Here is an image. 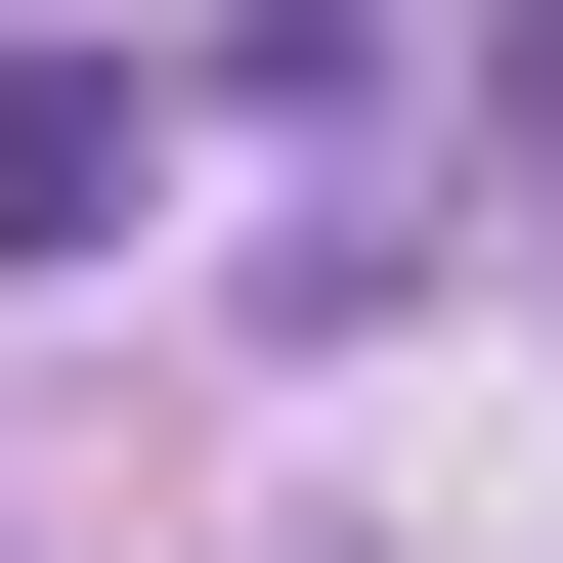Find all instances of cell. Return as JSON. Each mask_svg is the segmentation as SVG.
I'll return each mask as SVG.
<instances>
[{
	"mask_svg": "<svg viewBox=\"0 0 563 563\" xmlns=\"http://www.w3.org/2000/svg\"><path fill=\"white\" fill-rule=\"evenodd\" d=\"M477 131H520V174H563V0H520V44H477Z\"/></svg>",
	"mask_w": 563,
	"mask_h": 563,
	"instance_id": "cell-1",
	"label": "cell"
}]
</instances>
